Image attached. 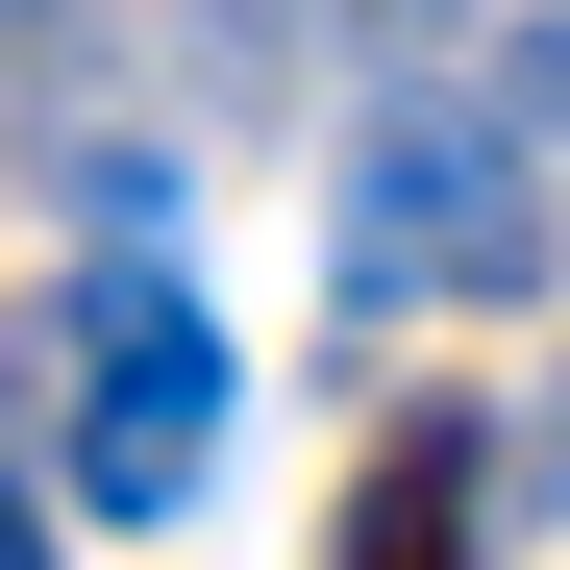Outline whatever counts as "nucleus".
Returning a JSON list of instances; mask_svg holds the SVG:
<instances>
[{
  "instance_id": "f257e3e1",
  "label": "nucleus",
  "mask_w": 570,
  "mask_h": 570,
  "mask_svg": "<svg viewBox=\"0 0 570 570\" xmlns=\"http://www.w3.org/2000/svg\"><path fill=\"white\" fill-rule=\"evenodd\" d=\"M347 298H546V26L497 50V100H397L347 149Z\"/></svg>"
},
{
  "instance_id": "f03ea898",
  "label": "nucleus",
  "mask_w": 570,
  "mask_h": 570,
  "mask_svg": "<svg viewBox=\"0 0 570 570\" xmlns=\"http://www.w3.org/2000/svg\"><path fill=\"white\" fill-rule=\"evenodd\" d=\"M224 471V323L174 298L149 248H100V372H75V497L100 521H174Z\"/></svg>"
},
{
  "instance_id": "7ed1b4c3",
  "label": "nucleus",
  "mask_w": 570,
  "mask_h": 570,
  "mask_svg": "<svg viewBox=\"0 0 570 570\" xmlns=\"http://www.w3.org/2000/svg\"><path fill=\"white\" fill-rule=\"evenodd\" d=\"M521 471H546L521 422H397V446H372V497H347V546H323V570H471V521H497Z\"/></svg>"
},
{
  "instance_id": "20e7f679",
  "label": "nucleus",
  "mask_w": 570,
  "mask_h": 570,
  "mask_svg": "<svg viewBox=\"0 0 570 570\" xmlns=\"http://www.w3.org/2000/svg\"><path fill=\"white\" fill-rule=\"evenodd\" d=\"M298 75V0H199V100H273Z\"/></svg>"
},
{
  "instance_id": "39448f33",
  "label": "nucleus",
  "mask_w": 570,
  "mask_h": 570,
  "mask_svg": "<svg viewBox=\"0 0 570 570\" xmlns=\"http://www.w3.org/2000/svg\"><path fill=\"white\" fill-rule=\"evenodd\" d=\"M0 570H50V497H26V471H0Z\"/></svg>"
},
{
  "instance_id": "423d86ee",
  "label": "nucleus",
  "mask_w": 570,
  "mask_h": 570,
  "mask_svg": "<svg viewBox=\"0 0 570 570\" xmlns=\"http://www.w3.org/2000/svg\"><path fill=\"white\" fill-rule=\"evenodd\" d=\"M347 26H372V50H422V26H446V0H347Z\"/></svg>"
}]
</instances>
